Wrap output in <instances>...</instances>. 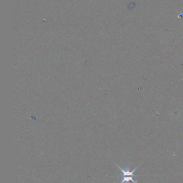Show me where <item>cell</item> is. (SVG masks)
Returning a JSON list of instances; mask_svg holds the SVG:
<instances>
[{"label":"cell","instance_id":"obj_1","mask_svg":"<svg viewBox=\"0 0 183 183\" xmlns=\"http://www.w3.org/2000/svg\"><path fill=\"white\" fill-rule=\"evenodd\" d=\"M116 166H118V168L120 169V170L121 171V172H122V176H133L134 177H140V176H137V175H135L134 174V172H135V171L137 170V169L139 168V166L140 165V164L138 165V166H137L134 170H132L131 171L129 167H126L125 168L122 169L121 168H120V166H119L118 165L115 163Z\"/></svg>","mask_w":183,"mask_h":183},{"label":"cell","instance_id":"obj_2","mask_svg":"<svg viewBox=\"0 0 183 183\" xmlns=\"http://www.w3.org/2000/svg\"><path fill=\"white\" fill-rule=\"evenodd\" d=\"M122 180L120 183H130V181H133V183H137V180L133 179V176H121Z\"/></svg>","mask_w":183,"mask_h":183}]
</instances>
